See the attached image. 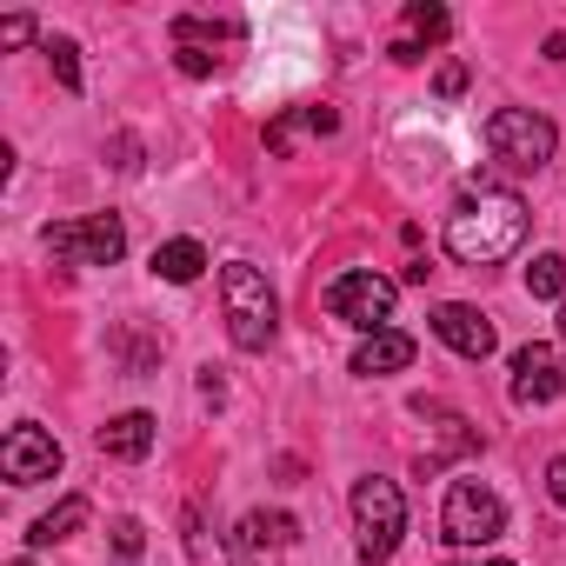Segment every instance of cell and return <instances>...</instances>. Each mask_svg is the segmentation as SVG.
Segmentation results:
<instances>
[{
	"label": "cell",
	"instance_id": "obj_1",
	"mask_svg": "<svg viewBox=\"0 0 566 566\" xmlns=\"http://www.w3.org/2000/svg\"><path fill=\"white\" fill-rule=\"evenodd\" d=\"M526 240V200L506 187H473L453 213H447V253L460 266H493Z\"/></svg>",
	"mask_w": 566,
	"mask_h": 566
},
{
	"label": "cell",
	"instance_id": "obj_2",
	"mask_svg": "<svg viewBox=\"0 0 566 566\" xmlns=\"http://www.w3.org/2000/svg\"><path fill=\"white\" fill-rule=\"evenodd\" d=\"M220 307H227V340L240 354H266V340L280 334V301H273L266 273L253 260H227L220 266Z\"/></svg>",
	"mask_w": 566,
	"mask_h": 566
},
{
	"label": "cell",
	"instance_id": "obj_3",
	"mask_svg": "<svg viewBox=\"0 0 566 566\" xmlns=\"http://www.w3.org/2000/svg\"><path fill=\"white\" fill-rule=\"evenodd\" d=\"M400 533H407V500H400V486L380 480V473H367V480L354 486V553H360L367 566H387V559L400 553Z\"/></svg>",
	"mask_w": 566,
	"mask_h": 566
},
{
	"label": "cell",
	"instance_id": "obj_4",
	"mask_svg": "<svg viewBox=\"0 0 566 566\" xmlns=\"http://www.w3.org/2000/svg\"><path fill=\"white\" fill-rule=\"evenodd\" d=\"M394 307H400V280L374 273V266H347L334 287H327V314L360 327V334H387L394 327Z\"/></svg>",
	"mask_w": 566,
	"mask_h": 566
},
{
	"label": "cell",
	"instance_id": "obj_5",
	"mask_svg": "<svg viewBox=\"0 0 566 566\" xmlns=\"http://www.w3.org/2000/svg\"><path fill=\"white\" fill-rule=\"evenodd\" d=\"M486 147H493L500 167L539 174L553 160V147H559V127L546 114H533V107H500V114H486Z\"/></svg>",
	"mask_w": 566,
	"mask_h": 566
},
{
	"label": "cell",
	"instance_id": "obj_6",
	"mask_svg": "<svg viewBox=\"0 0 566 566\" xmlns=\"http://www.w3.org/2000/svg\"><path fill=\"white\" fill-rule=\"evenodd\" d=\"M440 533L453 546H493L506 533V500L486 480H453L447 486V506H440Z\"/></svg>",
	"mask_w": 566,
	"mask_h": 566
},
{
	"label": "cell",
	"instance_id": "obj_7",
	"mask_svg": "<svg viewBox=\"0 0 566 566\" xmlns=\"http://www.w3.org/2000/svg\"><path fill=\"white\" fill-rule=\"evenodd\" d=\"M48 253L67 260V266H114L127 253V227L120 213H87V220H54L48 233Z\"/></svg>",
	"mask_w": 566,
	"mask_h": 566
},
{
	"label": "cell",
	"instance_id": "obj_8",
	"mask_svg": "<svg viewBox=\"0 0 566 566\" xmlns=\"http://www.w3.org/2000/svg\"><path fill=\"white\" fill-rule=\"evenodd\" d=\"M61 440L48 433V427H14L8 440H0V473H8L14 486H41V480H54L61 473Z\"/></svg>",
	"mask_w": 566,
	"mask_h": 566
},
{
	"label": "cell",
	"instance_id": "obj_9",
	"mask_svg": "<svg viewBox=\"0 0 566 566\" xmlns=\"http://www.w3.org/2000/svg\"><path fill=\"white\" fill-rule=\"evenodd\" d=\"M566 394V360L546 340H526L513 354V407H553Z\"/></svg>",
	"mask_w": 566,
	"mask_h": 566
},
{
	"label": "cell",
	"instance_id": "obj_10",
	"mask_svg": "<svg viewBox=\"0 0 566 566\" xmlns=\"http://www.w3.org/2000/svg\"><path fill=\"white\" fill-rule=\"evenodd\" d=\"M433 334L460 354V360H486L493 347H500V334H493V321L480 314V307H467V301H447V307H433Z\"/></svg>",
	"mask_w": 566,
	"mask_h": 566
},
{
	"label": "cell",
	"instance_id": "obj_11",
	"mask_svg": "<svg viewBox=\"0 0 566 566\" xmlns=\"http://www.w3.org/2000/svg\"><path fill=\"white\" fill-rule=\"evenodd\" d=\"M360 380H380V374H400V367H413V334H400V327H387V334H367L360 347H354V360H347Z\"/></svg>",
	"mask_w": 566,
	"mask_h": 566
},
{
	"label": "cell",
	"instance_id": "obj_12",
	"mask_svg": "<svg viewBox=\"0 0 566 566\" xmlns=\"http://www.w3.org/2000/svg\"><path fill=\"white\" fill-rule=\"evenodd\" d=\"M94 440L107 460H147L154 453V413H114Z\"/></svg>",
	"mask_w": 566,
	"mask_h": 566
},
{
	"label": "cell",
	"instance_id": "obj_13",
	"mask_svg": "<svg viewBox=\"0 0 566 566\" xmlns=\"http://www.w3.org/2000/svg\"><path fill=\"white\" fill-rule=\"evenodd\" d=\"M154 273L167 280V287H193V280L207 273V247L200 240H160L154 247Z\"/></svg>",
	"mask_w": 566,
	"mask_h": 566
},
{
	"label": "cell",
	"instance_id": "obj_14",
	"mask_svg": "<svg viewBox=\"0 0 566 566\" xmlns=\"http://www.w3.org/2000/svg\"><path fill=\"white\" fill-rule=\"evenodd\" d=\"M87 513H94V506H87L81 493H67L54 513H41V520L28 526V546H61V539H74V533L87 526Z\"/></svg>",
	"mask_w": 566,
	"mask_h": 566
},
{
	"label": "cell",
	"instance_id": "obj_15",
	"mask_svg": "<svg viewBox=\"0 0 566 566\" xmlns=\"http://www.w3.org/2000/svg\"><path fill=\"white\" fill-rule=\"evenodd\" d=\"M294 539H301V520L294 513H247L240 533H233L240 553H253V546H294Z\"/></svg>",
	"mask_w": 566,
	"mask_h": 566
},
{
	"label": "cell",
	"instance_id": "obj_16",
	"mask_svg": "<svg viewBox=\"0 0 566 566\" xmlns=\"http://www.w3.org/2000/svg\"><path fill=\"white\" fill-rule=\"evenodd\" d=\"M447 34H453V14H447V8H433V0H413V8H407V34H400V41H413V48L427 54V48L447 41Z\"/></svg>",
	"mask_w": 566,
	"mask_h": 566
},
{
	"label": "cell",
	"instance_id": "obj_17",
	"mask_svg": "<svg viewBox=\"0 0 566 566\" xmlns=\"http://www.w3.org/2000/svg\"><path fill=\"white\" fill-rule=\"evenodd\" d=\"M526 294H533V301H566V260H559V253H539V260L526 266Z\"/></svg>",
	"mask_w": 566,
	"mask_h": 566
},
{
	"label": "cell",
	"instance_id": "obj_18",
	"mask_svg": "<svg viewBox=\"0 0 566 566\" xmlns=\"http://www.w3.org/2000/svg\"><path fill=\"white\" fill-rule=\"evenodd\" d=\"M301 134H314L307 107H294V114H280V120L266 127V154H294V140H301Z\"/></svg>",
	"mask_w": 566,
	"mask_h": 566
},
{
	"label": "cell",
	"instance_id": "obj_19",
	"mask_svg": "<svg viewBox=\"0 0 566 566\" xmlns=\"http://www.w3.org/2000/svg\"><path fill=\"white\" fill-rule=\"evenodd\" d=\"M48 61H54V81L67 87V94H81V48L61 34V41H48Z\"/></svg>",
	"mask_w": 566,
	"mask_h": 566
},
{
	"label": "cell",
	"instance_id": "obj_20",
	"mask_svg": "<svg viewBox=\"0 0 566 566\" xmlns=\"http://www.w3.org/2000/svg\"><path fill=\"white\" fill-rule=\"evenodd\" d=\"M174 67H180L187 81H207V74L220 67V54H213V48H180V54H174Z\"/></svg>",
	"mask_w": 566,
	"mask_h": 566
},
{
	"label": "cell",
	"instance_id": "obj_21",
	"mask_svg": "<svg viewBox=\"0 0 566 566\" xmlns=\"http://www.w3.org/2000/svg\"><path fill=\"white\" fill-rule=\"evenodd\" d=\"M140 546H147V526L120 513V520H114V553H120V559H140Z\"/></svg>",
	"mask_w": 566,
	"mask_h": 566
},
{
	"label": "cell",
	"instance_id": "obj_22",
	"mask_svg": "<svg viewBox=\"0 0 566 566\" xmlns=\"http://www.w3.org/2000/svg\"><path fill=\"white\" fill-rule=\"evenodd\" d=\"M433 94H440V101H460V94H467V67H460V61H447V67L433 74Z\"/></svg>",
	"mask_w": 566,
	"mask_h": 566
},
{
	"label": "cell",
	"instance_id": "obj_23",
	"mask_svg": "<svg viewBox=\"0 0 566 566\" xmlns=\"http://www.w3.org/2000/svg\"><path fill=\"white\" fill-rule=\"evenodd\" d=\"M34 41V21L28 14H8V21H0V48H28Z\"/></svg>",
	"mask_w": 566,
	"mask_h": 566
},
{
	"label": "cell",
	"instance_id": "obj_24",
	"mask_svg": "<svg viewBox=\"0 0 566 566\" xmlns=\"http://www.w3.org/2000/svg\"><path fill=\"white\" fill-rule=\"evenodd\" d=\"M114 167H120V174H134V167H140V140H134V134H120V140H114Z\"/></svg>",
	"mask_w": 566,
	"mask_h": 566
},
{
	"label": "cell",
	"instance_id": "obj_25",
	"mask_svg": "<svg viewBox=\"0 0 566 566\" xmlns=\"http://www.w3.org/2000/svg\"><path fill=\"white\" fill-rule=\"evenodd\" d=\"M200 400H207V407H220V400H227V380H220V367H200Z\"/></svg>",
	"mask_w": 566,
	"mask_h": 566
},
{
	"label": "cell",
	"instance_id": "obj_26",
	"mask_svg": "<svg viewBox=\"0 0 566 566\" xmlns=\"http://www.w3.org/2000/svg\"><path fill=\"white\" fill-rule=\"evenodd\" d=\"M546 493H553V506H566V453L546 460Z\"/></svg>",
	"mask_w": 566,
	"mask_h": 566
},
{
	"label": "cell",
	"instance_id": "obj_27",
	"mask_svg": "<svg viewBox=\"0 0 566 566\" xmlns=\"http://www.w3.org/2000/svg\"><path fill=\"white\" fill-rule=\"evenodd\" d=\"M193 559H200V566H247V553H240V546H233V553H220V546H213V553H193Z\"/></svg>",
	"mask_w": 566,
	"mask_h": 566
},
{
	"label": "cell",
	"instance_id": "obj_28",
	"mask_svg": "<svg viewBox=\"0 0 566 566\" xmlns=\"http://www.w3.org/2000/svg\"><path fill=\"white\" fill-rule=\"evenodd\" d=\"M546 61H566V34H546Z\"/></svg>",
	"mask_w": 566,
	"mask_h": 566
},
{
	"label": "cell",
	"instance_id": "obj_29",
	"mask_svg": "<svg viewBox=\"0 0 566 566\" xmlns=\"http://www.w3.org/2000/svg\"><path fill=\"white\" fill-rule=\"evenodd\" d=\"M559 347H566V301H559Z\"/></svg>",
	"mask_w": 566,
	"mask_h": 566
},
{
	"label": "cell",
	"instance_id": "obj_30",
	"mask_svg": "<svg viewBox=\"0 0 566 566\" xmlns=\"http://www.w3.org/2000/svg\"><path fill=\"white\" fill-rule=\"evenodd\" d=\"M486 566H513V559H486Z\"/></svg>",
	"mask_w": 566,
	"mask_h": 566
},
{
	"label": "cell",
	"instance_id": "obj_31",
	"mask_svg": "<svg viewBox=\"0 0 566 566\" xmlns=\"http://www.w3.org/2000/svg\"><path fill=\"white\" fill-rule=\"evenodd\" d=\"M14 566H34V559H14Z\"/></svg>",
	"mask_w": 566,
	"mask_h": 566
}]
</instances>
